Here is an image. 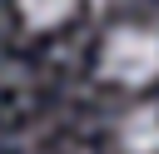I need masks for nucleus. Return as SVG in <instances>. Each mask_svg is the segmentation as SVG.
<instances>
[{
  "label": "nucleus",
  "instance_id": "obj_1",
  "mask_svg": "<svg viewBox=\"0 0 159 154\" xmlns=\"http://www.w3.org/2000/svg\"><path fill=\"white\" fill-rule=\"evenodd\" d=\"M99 70H104V79H119V84L159 79V35L144 25H119L99 50Z\"/></svg>",
  "mask_w": 159,
  "mask_h": 154
},
{
  "label": "nucleus",
  "instance_id": "obj_2",
  "mask_svg": "<svg viewBox=\"0 0 159 154\" xmlns=\"http://www.w3.org/2000/svg\"><path fill=\"white\" fill-rule=\"evenodd\" d=\"M119 149L124 154H159V109L139 104L119 119Z\"/></svg>",
  "mask_w": 159,
  "mask_h": 154
},
{
  "label": "nucleus",
  "instance_id": "obj_3",
  "mask_svg": "<svg viewBox=\"0 0 159 154\" xmlns=\"http://www.w3.org/2000/svg\"><path fill=\"white\" fill-rule=\"evenodd\" d=\"M15 5H20V20L30 30H50V25L75 15V0H15Z\"/></svg>",
  "mask_w": 159,
  "mask_h": 154
}]
</instances>
